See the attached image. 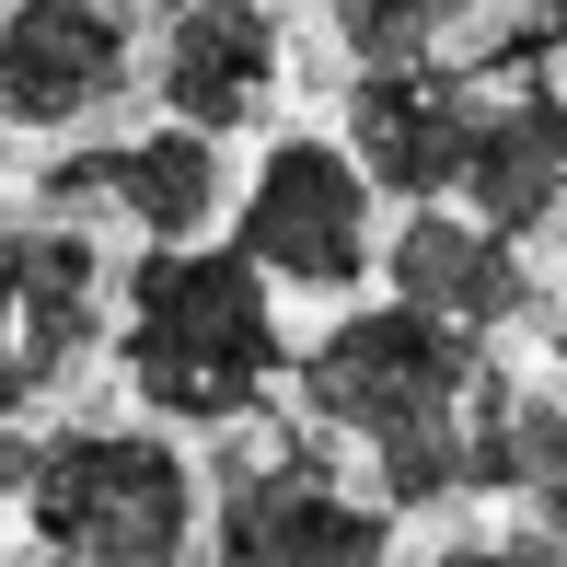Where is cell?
<instances>
[{
  "label": "cell",
  "mask_w": 567,
  "mask_h": 567,
  "mask_svg": "<svg viewBox=\"0 0 567 567\" xmlns=\"http://www.w3.org/2000/svg\"><path fill=\"white\" fill-rule=\"evenodd\" d=\"M105 337V255L82 231H23L12 244V359H0V417L82 371V348Z\"/></svg>",
  "instance_id": "obj_9"
},
{
  "label": "cell",
  "mask_w": 567,
  "mask_h": 567,
  "mask_svg": "<svg viewBox=\"0 0 567 567\" xmlns=\"http://www.w3.org/2000/svg\"><path fill=\"white\" fill-rule=\"evenodd\" d=\"M151 82H163L174 127H209V140L255 127L267 93H278L267 0H163V59H151Z\"/></svg>",
  "instance_id": "obj_8"
},
{
  "label": "cell",
  "mask_w": 567,
  "mask_h": 567,
  "mask_svg": "<svg viewBox=\"0 0 567 567\" xmlns=\"http://www.w3.org/2000/svg\"><path fill=\"white\" fill-rule=\"evenodd\" d=\"M231 244L267 278H290V290H348V278L371 267V174L348 163V140H301L290 127V140L267 151V174L244 186Z\"/></svg>",
  "instance_id": "obj_5"
},
{
  "label": "cell",
  "mask_w": 567,
  "mask_h": 567,
  "mask_svg": "<svg viewBox=\"0 0 567 567\" xmlns=\"http://www.w3.org/2000/svg\"><path fill=\"white\" fill-rule=\"evenodd\" d=\"M23 522H35V567H186L197 475L151 429H70V441H35Z\"/></svg>",
  "instance_id": "obj_3"
},
{
  "label": "cell",
  "mask_w": 567,
  "mask_h": 567,
  "mask_svg": "<svg viewBox=\"0 0 567 567\" xmlns=\"http://www.w3.org/2000/svg\"><path fill=\"white\" fill-rule=\"evenodd\" d=\"M475 82H486V93H567V0L509 12L498 35L475 47Z\"/></svg>",
  "instance_id": "obj_14"
},
{
  "label": "cell",
  "mask_w": 567,
  "mask_h": 567,
  "mask_svg": "<svg viewBox=\"0 0 567 567\" xmlns=\"http://www.w3.org/2000/svg\"><path fill=\"white\" fill-rule=\"evenodd\" d=\"M441 567H567L556 533H498V545H452Z\"/></svg>",
  "instance_id": "obj_16"
},
{
  "label": "cell",
  "mask_w": 567,
  "mask_h": 567,
  "mask_svg": "<svg viewBox=\"0 0 567 567\" xmlns=\"http://www.w3.org/2000/svg\"><path fill=\"white\" fill-rule=\"evenodd\" d=\"M475 371H486L475 324L382 301V313H348L301 348V405L382 463V509L405 522V509L463 498V394H475Z\"/></svg>",
  "instance_id": "obj_1"
},
{
  "label": "cell",
  "mask_w": 567,
  "mask_h": 567,
  "mask_svg": "<svg viewBox=\"0 0 567 567\" xmlns=\"http://www.w3.org/2000/svg\"><path fill=\"white\" fill-rule=\"evenodd\" d=\"M127 382L151 417L186 429H244L290 371V337L267 313V267L244 244H151L127 267Z\"/></svg>",
  "instance_id": "obj_2"
},
{
  "label": "cell",
  "mask_w": 567,
  "mask_h": 567,
  "mask_svg": "<svg viewBox=\"0 0 567 567\" xmlns=\"http://www.w3.org/2000/svg\"><path fill=\"white\" fill-rule=\"evenodd\" d=\"M23 475H35V441H23V429L0 417V498H23Z\"/></svg>",
  "instance_id": "obj_17"
},
{
  "label": "cell",
  "mask_w": 567,
  "mask_h": 567,
  "mask_svg": "<svg viewBox=\"0 0 567 567\" xmlns=\"http://www.w3.org/2000/svg\"><path fill=\"white\" fill-rule=\"evenodd\" d=\"M463 197H475L486 231H545L567 209V93H509V105H486L475 151H463Z\"/></svg>",
  "instance_id": "obj_12"
},
{
  "label": "cell",
  "mask_w": 567,
  "mask_h": 567,
  "mask_svg": "<svg viewBox=\"0 0 567 567\" xmlns=\"http://www.w3.org/2000/svg\"><path fill=\"white\" fill-rule=\"evenodd\" d=\"M556 348H567V337H556Z\"/></svg>",
  "instance_id": "obj_18"
},
{
  "label": "cell",
  "mask_w": 567,
  "mask_h": 567,
  "mask_svg": "<svg viewBox=\"0 0 567 567\" xmlns=\"http://www.w3.org/2000/svg\"><path fill=\"white\" fill-rule=\"evenodd\" d=\"M324 12H337V35L382 70V59H429L452 23H475V12H486V0H324Z\"/></svg>",
  "instance_id": "obj_15"
},
{
  "label": "cell",
  "mask_w": 567,
  "mask_h": 567,
  "mask_svg": "<svg viewBox=\"0 0 567 567\" xmlns=\"http://www.w3.org/2000/svg\"><path fill=\"white\" fill-rule=\"evenodd\" d=\"M116 93H127L116 0H12L0 23V116L12 127H82Z\"/></svg>",
  "instance_id": "obj_7"
},
{
  "label": "cell",
  "mask_w": 567,
  "mask_h": 567,
  "mask_svg": "<svg viewBox=\"0 0 567 567\" xmlns=\"http://www.w3.org/2000/svg\"><path fill=\"white\" fill-rule=\"evenodd\" d=\"M394 301H417V313L441 324H509L522 313V255H509V231L441 209V197H417V220L394 231Z\"/></svg>",
  "instance_id": "obj_11"
},
{
  "label": "cell",
  "mask_w": 567,
  "mask_h": 567,
  "mask_svg": "<svg viewBox=\"0 0 567 567\" xmlns=\"http://www.w3.org/2000/svg\"><path fill=\"white\" fill-rule=\"evenodd\" d=\"M209 567H394V509L348 498L324 475V452L231 463L220 522H209Z\"/></svg>",
  "instance_id": "obj_4"
},
{
  "label": "cell",
  "mask_w": 567,
  "mask_h": 567,
  "mask_svg": "<svg viewBox=\"0 0 567 567\" xmlns=\"http://www.w3.org/2000/svg\"><path fill=\"white\" fill-rule=\"evenodd\" d=\"M47 209H93L116 197L151 244H197L220 209V140L209 127H151V140H116V151H82V163H47Z\"/></svg>",
  "instance_id": "obj_10"
},
{
  "label": "cell",
  "mask_w": 567,
  "mask_h": 567,
  "mask_svg": "<svg viewBox=\"0 0 567 567\" xmlns=\"http://www.w3.org/2000/svg\"><path fill=\"white\" fill-rule=\"evenodd\" d=\"M475 127H486L475 59H441V47H429V59H382V70H359V93H348V163L371 174L382 197H452Z\"/></svg>",
  "instance_id": "obj_6"
},
{
  "label": "cell",
  "mask_w": 567,
  "mask_h": 567,
  "mask_svg": "<svg viewBox=\"0 0 567 567\" xmlns=\"http://www.w3.org/2000/svg\"><path fill=\"white\" fill-rule=\"evenodd\" d=\"M509 498H533V533L567 545V405L509 394Z\"/></svg>",
  "instance_id": "obj_13"
}]
</instances>
